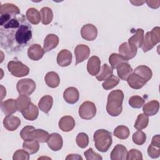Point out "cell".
<instances>
[{"mask_svg":"<svg viewBox=\"0 0 160 160\" xmlns=\"http://www.w3.org/2000/svg\"><path fill=\"white\" fill-rule=\"evenodd\" d=\"M75 124L74 118L70 116L62 117L58 122L59 128L64 132H69L72 130L75 126Z\"/></svg>","mask_w":160,"mask_h":160,"instance_id":"20","label":"cell"},{"mask_svg":"<svg viewBox=\"0 0 160 160\" xmlns=\"http://www.w3.org/2000/svg\"><path fill=\"white\" fill-rule=\"evenodd\" d=\"M119 82V78L117 76L112 74L109 78H108L104 82L102 83V88L105 90H109L116 86Z\"/></svg>","mask_w":160,"mask_h":160,"instance_id":"38","label":"cell"},{"mask_svg":"<svg viewBox=\"0 0 160 160\" xmlns=\"http://www.w3.org/2000/svg\"><path fill=\"white\" fill-rule=\"evenodd\" d=\"M44 80L46 84L51 88H57L60 83V78L59 75L58 73L54 71L48 72L45 76Z\"/></svg>","mask_w":160,"mask_h":160,"instance_id":"27","label":"cell"},{"mask_svg":"<svg viewBox=\"0 0 160 160\" xmlns=\"http://www.w3.org/2000/svg\"><path fill=\"white\" fill-rule=\"evenodd\" d=\"M144 40V30L142 29L138 28L134 35L128 39L129 44L134 48L138 49V48H141Z\"/></svg>","mask_w":160,"mask_h":160,"instance_id":"21","label":"cell"},{"mask_svg":"<svg viewBox=\"0 0 160 160\" xmlns=\"http://www.w3.org/2000/svg\"><path fill=\"white\" fill-rule=\"evenodd\" d=\"M126 159H128V160L142 159V152L141 151H139V150H138V149H131L128 152Z\"/></svg>","mask_w":160,"mask_h":160,"instance_id":"44","label":"cell"},{"mask_svg":"<svg viewBox=\"0 0 160 160\" xmlns=\"http://www.w3.org/2000/svg\"><path fill=\"white\" fill-rule=\"evenodd\" d=\"M132 139L134 144L137 145H142L146 142V135L143 131L138 130L133 134Z\"/></svg>","mask_w":160,"mask_h":160,"instance_id":"40","label":"cell"},{"mask_svg":"<svg viewBox=\"0 0 160 160\" xmlns=\"http://www.w3.org/2000/svg\"><path fill=\"white\" fill-rule=\"evenodd\" d=\"M59 38L54 34H49L44 41V50L48 52L54 49L59 44Z\"/></svg>","mask_w":160,"mask_h":160,"instance_id":"22","label":"cell"},{"mask_svg":"<svg viewBox=\"0 0 160 160\" xmlns=\"http://www.w3.org/2000/svg\"><path fill=\"white\" fill-rule=\"evenodd\" d=\"M76 143L81 148H85L89 144V137L84 132H80L76 136Z\"/></svg>","mask_w":160,"mask_h":160,"instance_id":"41","label":"cell"},{"mask_svg":"<svg viewBox=\"0 0 160 160\" xmlns=\"http://www.w3.org/2000/svg\"><path fill=\"white\" fill-rule=\"evenodd\" d=\"M63 98L66 102L69 104H75L79 98L78 90L74 87L68 88L63 92Z\"/></svg>","mask_w":160,"mask_h":160,"instance_id":"13","label":"cell"},{"mask_svg":"<svg viewBox=\"0 0 160 160\" xmlns=\"http://www.w3.org/2000/svg\"><path fill=\"white\" fill-rule=\"evenodd\" d=\"M114 135L120 139H127L129 136V129L128 127L121 125L116 127L114 131Z\"/></svg>","mask_w":160,"mask_h":160,"instance_id":"37","label":"cell"},{"mask_svg":"<svg viewBox=\"0 0 160 160\" xmlns=\"http://www.w3.org/2000/svg\"><path fill=\"white\" fill-rule=\"evenodd\" d=\"M22 114L26 119L28 121H34L35 120L39 114V111L36 105L33 103H31L29 108L25 111H22Z\"/></svg>","mask_w":160,"mask_h":160,"instance_id":"28","label":"cell"},{"mask_svg":"<svg viewBox=\"0 0 160 160\" xmlns=\"http://www.w3.org/2000/svg\"><path fill=\"white\" fill-rule=\"evenodd\" d=\"M112 72V68L109 66L107 64H104L101 67L100 72L96 75V79L99 81H104L110 76H111Z\"/></svg>","mask_w":160,"mask_h":160,"instance_id":"33","label":"cell"},{"mask_svg":"<svg viewBox=\"0 0 160 160\" xmlns=\"http://www.w3.org/2000/svg\"><path fill=\"white\" fill-rule=\"evenodd\" d=\"M2 111L6 116H9L18 111L16 101L13 99H8L1 103Z\"/></svg>","mask_w":160,"mask_h":160,"instance_id":"19","label":"cell"},{"mask_svg":"<svg viewBox=\"0 0 160 160\" xmlns=\"http://www.w3.org/2000/svg\"><path fill=\"white\" fill-rule=\"evenodd\" d=\"M151 144L152 145L160 147V137H159V134H157V135L153 136Z\"/></svg>","mask_w":160,"mask_h":160,"instance_id":"51","label":"cell"},{"mask_svg":"<svg viewBox=\"0 0 160 160\" xmlns=\"http://www.w3.org/2000/svg\"><path fill=\"white\" fill-rule=\"evenodd\" d=\"M96 114V107L92 102L85 101L79 108V115L83 119H91L95 116Z\"/></svg>","mask_w":160,"mask_h":160,"instance_id":"6","label":"cell"},{"mask_svg":"<svg viewBox=\"0 0 160 160\" xmlns=\"http://www.w3.org/2000/svg\"><path fill=\"white\" fill-rule=\"evenodd\" d=\"M124 93L120 89L112 91L108 96L106 111L111 116H119L122 110Z\"/></svg>","mask_w":160,"mask_h":160,"instance_id":"1","label":"cell"},{"mask_svg":"<svg viewBox=\"0 0 160 160\" xmlns=\"http://www.w3.org/2000/svg\"><path fill=\"white\" fill-rule=\"evenodd\" d=\"M72 56L68 49H62L59 52L57 56V62L62 67H66L70 65L72 62Z\"/></svg>","mask_w":160,"mask_h":160,"instance_id":"18","label":"cell"},{"mask_svg":"<svg viewBox=\"0 0 160 160\" xmlns=\"http://www.w3.org/2000/svg\"><path fill=\"white\" fill-rule=\"evenodd\" d=\"M130 2L132 4H134V6H141L145 1H131Z\"/></svg>","mask_w":160,"mask_h":160,"instance_id":"53","label":"cell"},{"mask_svg":"<svg viewBox=\"0 0 160 160\" xmlns=\"http://www.w3.org/2000/svg\"><path fill=\"white\" fill-rule=\"evenodd\" d=\"M84 154L87 160H102V157L98 153L93 151L92 148L88 149L84 152Z\"/></svg>","mask_w":160,"mask_h":160,"instance_id":"47","label":"cell"},{"mask_svg":"<svg viewBox=\"0 0 160 160\" xmlns=\"http://www.w3.org/2000/svg\"><path fill=\"white\" fill-rule=\"evenodd\" d=\"M53 104V99L50 95L42 96L38 102V107L42 112L48 113Z\"/></svg>","mask_w":160,"mask_h":160,"instance_id":"25","label":"cell"},{"mask_svg":"<svg viewBox=\"0 0 160 160\" xmlns=\"http://www.w3.org/2000/svg\"><path fill=\"white\" fill-rule=\"evenodd\" d=\"M47 143L48 147L52 151H57L62 148L63 141L61 136L59 134L53 132L49 135Z\"/></svg>","mask_w":160,"mask_h":160,"instance_id":"9","label":"cell"},{"mask_svg":"<svg viewBox=\"0 0 160 160\" xmlns=\"http://www.w3.org/2000/svg\"><path fill=\"white\" fill-rule=\"evenodd\" d=\"M134 72L143 78L146 82L149 81L152 76L151 69L145 65H140L136 67L134 70Z\"/></svg>","mask_w":160,"mask_h":160,"instance_id":"26","label":"cell"},{"mask_svg":"<svg viewBox=\"0 0 160 160\" xmlns=\"http://www.w3.org/2000/svg\"><path fill=\"white\" fill-rule=\"evenodd\" d=\"M101 61L98 56H93L91 57L87 64V70L91 76H96L100 70Z\"/></svg>","mask_w":160,"mask_h":160,"instance_id":"15","label":"cell"},{"mask_svg":"<svg viewBox=\"0 0 160 160\" xmlns=\"http://www.w3.org/2000/svg\"><path fill=\"white\" fill-rule=\"evenodd\" d=\"M34 129H35V128L32 126H26L24 127L20 132L21 138L24 141L28 140L29 133Z\"/></svg>","mask_w":160,"mask_h":160,"instance_id":"49","label":"cell"},{"mask_svg":"<svg viewBox=\"0 0 160 160\" xmlns=\"http://www.w3.org/2000/svg\"><path fill=\"white\" fill-rule=\"evenodd\" d=\"M116 69L119 78L122 80H126L133 71L131 66L126 62L120 64Z\"/></svg>","mask_w":160,"mask_h":160,"instance_id":"24","label":"cell"},{"mask_svg":"<svg viewBox=\"0 0 160 160\" xmlns=\"http://www.w3.org/2000/svg\"><path fill=\"white\" fill-rule=\"evenodd\" d=\"M155 44L152 42L151 38V34H150V31L147 32L145 34V36H144V40L141 46V49L144 52H147L149 50H151L152 48H154Z\"/></svg>","mask_w":160,"mask_h":160,"instance_id":"39","label":"cell"},{"mask_svg":"<svg viewBox=\"0 0 160 160\" xmlns=\"http://www.w3.org/2000/svg\"><path fill=\"white\" fill-rule=\"evenodd\" d=\"M16 15H13L2 26L5 29L9 28H18L20 27V24L19 21L16 18Z\"/></svg>","mask_w":160,"mask_h":160,"instance_id":"45","label":"cell"},{"mask_svg":"<svg viewBox=\"0 0 160 160\" xmlns=\"http://www.w3.org/2000/svg\"><path fill=\"white\" fill-rule=\"evenodd\" d=\"M148 154L151 158H157L160 156V147L150 144L148 148Z\"/></svg>","mask_w":160,"mask_h":160,"instance_id":"46","label":"cell"},{"mask_svg":"<svg viewBox=\"0 0 160 160\" xmlns=\"http://www.w3.org/2000/svg\"><path fill=\"white\" fill-rule=\"evenodd\" d=\"M41 22L43 24L47 25L50 24L53 18V13L51 10L48 7H44L41 9Z\"/></svg>","mask_w":160,"mask_h":160,"instance_id":"34","label":"cell"},{"mask_svg":"<svg viewBox=\"0 0 160 160\" xmlns=\"http://www.w3.org/2000/svg\"><path fill=\"white\" fill-rule=\"evenodd\" d=\"M44 50L38 44L31 45L28 50V56L33 61H38L41 59L44 54Z\"/></svg>","mask_w":160,"mask_h":160,"instance_id":"14","label":"cell"},{"mask_svg":"<svg viewBox=\"0 0 160 160\" xmlns=\"http://www.w3.org/2000/svg\"><path fill=\"white\" fill-rule=\"evenodd\" d=\"M127 61L121 54L117 53H112L109 57V62L112 69H116L120 64Z\"/></svg>","mask_w":160,"mask_h":160,"instance_id":"36","label":"cell"},{"mask_svg":"<svg viewBox=\"0 0 160 160\" xmlns=\"http://www.w3.org/2000/svg\"><path fill=\"white\" fill-rule=\"evenodd\" d=\"M16 88L20 95L29 96L36 89V83L32 79H22L18 82Z\"/></svg>","mask_w":160,"mask_h":160,"instance_id":"4","label":"cell"},{"mask_svg":"<svg viewBox=\"0 0 160 160\" xmlns=\"http://www.w3.org/2000/svg\"><path fill=\"white\" fill-rule=\"evenodd\" d=\"M148 123H149L148 116H147L144 113H142L138 115L134 124V128L137 130H142L148 126Z\"/></svg>","mask_w":160,"mask_h":160,"instance_id":"35","label":"cell"},{"mask_svg":"<svg viewBox=\"0 0 160 160\" xmlns=\"http://www.w3.org/2000/svg\"><path fill=\"white\" fill-rule=\"evenodd\" d=\"M18 111L22 112V111L27 109L31 102V99L28 96L26 95H19V96L16 99Z\"/></svg>","mask_w":160,"mask_h":160,"instance_id":"30","label":"cell"},{"mask_svg":"<svg viewBox=\"0 0 160 160\" xmlns=\"http://www.w3.org/2000/svg\"><path fill=\"white\" fill-rule=\"evenodd\" d=\"M22 148L29 154H35L39 149V142L34 140H26L22 144Z\"/></svg>","mask_w":160,"mask_h":160,"instance_id":"31","label":"cell"},{"mask_svg":"<svg viewBox=\"0 0 160 160\" xmlns=\"http://www.w3.org/2000/svg\"><path fill=\"white\" fill-rule=\"evenodd\" d=\"M66 159H81L82 160V158L79 156V154H69Z\"/></svg>","mask_w":160,"mask_h":160,"instance_id":"52","label":"cell"},{"mask_svg":"<svg viewBox=\"0 0 160 160\" xmlns=\"http://www.w3.org/2000/svg\"><path fill=\"white\" fill-rule=\"evenodd\" d=\"M81 34L83 39L87 41L94 40L98 35V30L95 26L92 24L84 25L81 29Z\"/></svg>","mask_w":160,"mask_h":160,"instance_id":"8","label":"cell"},{"mask_svg":"<svg viewBox=\"0 0 160 160\" xmlns=\"http://www.w3.org/2000/svg\"><path fill=\"white\" fill-rule=\"evenodd\" d=\"M26 16L28 20L32 24H38L41 21V14L38 10L34 8H29L26 12Z\"/></svg>","mask_w":160,"mask_h":160,"instance_id":"29","label":"cell"},{"mask_svg":"<svg viewBox=\"0 0 160 160\" xmlns=\"http://www.w3.org/2000/svg\"><path fill=\"white\" fill-rule=\"evenodd\" d=\"M150 34H151V38L155 45H156L159 42L160 40V28L159 27L157 26L154 28L151 31H150Z\"/></svg>","mask_w":160,"mask_h":160,"instance_id":"48","label":"cell"},{"mask_svg":"<svg viewBox=\"0 0 160 160\" xmlns=\"http://www.w3.org/2000/svg\"><path fill=\"white\" fill-rule=\"evenodd\" d=\"M76 56V65L82 62L88 58L90 54L89 48L85 44H78L74 49Z\"/></svg>","mask_w":160,"mask_h":160,"instance_id":"7","label":"cell"},{"mask_svg":"<svg viewBox=\"0 0 160 160\" xmlns=\"http://www.w3.org/2000/svg\"><path fill=\"white\" fill-rule=\"evenodd\" d=\"M129 86L134 89H139L142 88L146 84V81L136 73H132L126 79Z\"/></svg>","mask_w":160,"mask_h":160,"instance_id":"17","label":"cell"},{"mask_svg":"<svg viewBox=\"0 0 160 160\" xmlns=\"http://www.w3.org/2000/svg\"><path fill=\"white\" fill-rule=\"evenodd\" d=\"M119 52L127 61L132 59L137 53V49L131 46L128 42L122 43L119 47Z\"/></svg>","mask_w":160,"mask_h":160,"instance_id":"10","label":"cell"},{"mask_svg":"<svg viewBox=\"0 0 160 160\" xmlns=\"http://www.w3.org/2000/svg\"><path fill=\"white\" fill-rule=\"evenodd\" d=\"M96 148L100 152H106L111 147L112 140L111 133L104 129L97 130L93 136Z\"/></svg>","mask_w":160,"mask_h":160,"instance_id":"2","label":"cell"},{"mask_svg":"<svg viewBox=\"0 0 160 160\" xmlns=\"http://www.w3.org/2000/svg\"><path fill=\"white\" fill-rule=\"evenodd\" d=\"M1 14H19L20 10L16 5L11 3H5L1 5L0 7Z\"/></svg>","mask_w":160,"mask_h":160,"instance_id":"32","label":"cell"},{"mask_svg":"<svg viewBox=\"0 0 160 160\" xmlns=\"http://www.w3.org/2000/svg\"><path fill=\"white\" fill-rule=\"evenodd\" d=\"M128 151L125 146L122 144H117L113 148L110 154L111 160H125L126 159Z\"/></svg>","mask_w":160,"mask_h":160,"instance_id":"12","label":"cell"},{"mask_svg":"<svg viewBox=\"0 0 160 160\" xmlns=\"http://www.w3.org/2000/svg\"><path fill=\"white\" fill-rule=\"evenodd\" d=\"M15 40L18 44H26L32 38V31L26 24H22L15 32Z\"/></svg>","mask_w":160,"mask_h":160,"instance_id":"5","label":"cell"},{"mask_svg":"<svg viewBox=\"0 0 160 160\" xmlns=\"http://www.w3.org/2000/svg\"><path fill=\"white\" fill-rule=\"evenodd\" d=\"M146 2L148 4L149 7L153 9L159 8L160 4V1H146Z\"/></svg>","mask_w":160,"mask_h":160,"instance_id":"50","label":"cell"},{"mask_svg":"<svg viewBox=\"0 0 160 160\" xmlns=\"http://www.w3.org/2000/svg\"><path fill=\"white\" fill-rule=\"evenodd\" d=\"M8 69L12 75L18 78L26 76L29 72V68L21 61H9L8 64Z\"/></svg>","mask_w":160,"mask_h":160,"instance_id":"3","label":"cell"},{"mask_svg":"<svg viewBox=\"0 0 160 160\" xmlns=\"http://www.w3.org/2000/svg\"><path fill=\"white\" fill-rule=\"evenodd\" d=\"M129 104L133 108H141L144 104V100L139 96H132L129 99Z\"/></svg>","mask_w":160,"mask_h":160,"instance_id":"42","label":"cell"},{"mask_svg":"<svg viewBox=\"0 0 160 160\" xmlns=\"http://www.w3.org/2000/svg\"><path fill=\"white\" fill-rule=\"evenodd\" d=\"M29 154L25 150L18 149L13 154V160H28L29 159Z\"/></svg>","mask_w":160,"mask_h":160,"instance_id":"43","label":"cell"},{"mask_svg":"<svg viewBox=\"0 0 160 160\" xmlns=\"http://www.w3.org/2000/svg\"><path fill=\"white\" fill-rule=\"evenodd\" d=\"M49 134L41 129H32L29 136L28 140H34L39 142H46L48 141Z\"/></svg>","mask_w":160,"mask_h":160,"instance_id":"11","label":"cell"},{"mask_svg":"<svg viewBox=\"0 0 160 160\" xmlns=\"http://www.w3.org/2000/svg\"><path fill=\"white\" fill-rule=\"evenodd\" d=\"M159 109V102L156 100H152L143 105L142 111L147 116H154L158 113Z\"/></svg>","mask_w":160,"mask_h":160,"instance_id":"23","label":"cell"},{"mask_svg":"<svg viewBox=\"0 0 160 160\" xmlns=\"http://www.w3.org/2000/svg\"><path fill=\"white\" fill-rule=\"evenodd\" d=\"M21 124L20 119L12 115L6 116L3 120L4 127L9 131H15Z\"/></svg>","mask_w":160,"mask_h":160,"instance_id":"16","label":"cell"}]
</instances>
